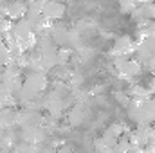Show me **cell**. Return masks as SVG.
Instances as JSON below:
<instances>
[{"label": "cell", "mask_w": 155, "mask_h": 153, "mask_svg": "<svg viewBox=\"0 0 155 153\" xmlns=\"http://www.w3.org/2000/svg\"><path fill=\"white\" fill-rule=\"evenodd\" d=\"M114 97H116V101L123 106V108H128V106H130V103H132V97L126 94V90H124V92H119V90L114 92Z\"/></svg>", "instance_id": "cell-21"}, {"label": "cell", "mask_w": 155, "mask_h": 153, "mask_svg": "<svg viewBox=\"0 0 155 153\" xmlns=\"http://www.w3.org/2000/svg\"><path fill=\"white\" fill-rule=\"evenodd\" d=\"M105 90H107V88H105V85H96V86L90 90V96H101Z\"/></svg>", "instance_id": "cell-23"}, {"label": "cell", "mask_w": 155, "mask_h": 153, "mask_svg": "<svg viewBox=\"0 0 155 153\" xmlns=\"http://www.w3.org/2000/svg\"><path fill=\"white\" fill-rule=\"evenodd\" d=\"M143 153H155V142H150V144L143 150Z\"/></svg>", "instance_id": "cell-27"}, {"label": "cell", "mask_w": 155, "mask_h": 153, "mask_svg": "<svg viewBox=\"0 0 155 153\" xmlns=\"http://www.w3.org/2000/svg\"><path fill=\"white\" fill-rule=\"evenodd\" d=\"M135 58L143 63L150 61L152 58H155V38H143V40H137V49H135Z\"/></svg>", "instance_id": "cell-10"}, {"label": "cell", "mask_w": 155, "mask_h": 153, "mask_svg": "<svg viewBox=\"0 0 155 153\" xmlns=\"http://www.w3.org/2000/svg\"><path fill=\"white\" fill-rule=\"evenodd\" d=\"M67 13V7L65 4H60V2H45V7H43V16L51 22H58L65 16Z\"/></svg>", "instance_id": "cell-13"}, {"label": "cell", "mask_w": 155, "mask_h": 153, "mask_svg": "<svg viewBox=\"0 0 155 153\" xmlns=\"http://www.w3.org/2000/svg\"><path fill=\"white\" fill-rule=\"evenodd\" d=\"M126 94H128L132 99H139V101H150V99H152L150 90H148L146 86H143V85H130L128 90H126Z\"/></svg>", "instance_id": "cell-17"}, {"label": "cell", "mask_w": 155, "mask_h": 153, "mask_svg": "<svg viewBox=\"0 0 155 153\" xmlns=\"http://www.w3.org/2000/svg\"><path fill=\"white\" fill-rule=\"evenodd\" d=\"M0 126L4 130H16L18 128V110L16 108H4L0 112Z\"/></svg>", "instance_id": "cell-15"}, {"label": "cell", "mask_w": 155, "mask_h": 153, "mask_svg": "<svg viewBox=\"0 0 155 153\" xmlns=\"http://www.w3.org/2000/svg\"><path fill=\"white\" fill-rule=\"evenodd\" d=\"M0 85L16 99L20 90H22V86H24V72L15 63H11L9 67H5L0 72Z\"/></svg>", "instance_id": "cell-1"}, {"label": "cell", "mask_w": 155, "mask_h": 153, "mask_svg": "<svg viewBox=\"0 0 155 153\" xmlns=\"http://www.w3.org/2000/svg\"><path fill=\"white\" fill-rule=\"evenodd\" d=\"M67 124L71 128H78L81 124H85V121L88 119V110L85 106V103H76L69 112H67Z\"/></svg>", "instance_id": "cell-11"}, {"label": "cell", "mask_w": 155, "mask_h": 153, "mask_svg": "<svg viewBox=\"0 0 155 153\" xmlns=\"http://www.w3.org/2000/svg\"><path fill=\"white\" fill-rule=\"evenodd\" d=\"M130 153H143V150H132Z\"/></svg>", "instance_id": "cell-30"}, {"label": "cell", "mask_w": 155, "mask_h": 153, "mask_svg": "<svg viewBox=\"0 0 155 153\" xmlns=\"http://www.w3.org/2000/svg\"><path fill=\"white\" fill-rule=\"evenodd\" d=\"M69 34H71V29H69L65 24H61V22H54L52 31H51V40H52L60 49L65 47V45L69 43Z\"/></svg>", "instance_id": "cell-12"}, {"label": "cell", "mask_w": 155, "mask_h": 153, "mask_svg": "<svg viewBox=\"0 0 155 153\" xmlns=\"http://www.w3.org/2000/svg\"><path fill=\"white\" fill-rule=\"evenodd\" d=\"M144 67L152 72V76H155V58H152L150 61H146V63H144Z\"/></svg>", "instance_id": "cell-25"}, {"label": "cell", "mask_w": 155, "mask_h": 153, "mask_svg": "<svg viewBox=\"0 0 155 153\" xmlns=\"http://www.w3.org/2000/svg\"><path fill=\"white\" fill-rule=\"evenodd\" d=\"M65 108H67V101H65V97H63V96H60L56 90H52V88H51V90L43 96V110L47 112L49 117H52V119L60 121V119L63 117Z\"/></svg>", "instance_id": "cell-3"}, {"label": "cell", "mask_w": 155, "mask_h": 153, "mask_svg": "<svg viewBox=\"0 0 155 153\" xmlns=\"http://www.w3.org/2000/svg\"><path fill=\"white\" fill-rule=\"evenodd\" d=\"M150 142H155V126L152 128V141Z\"/></svg>", "instance_id": "cell-29"}, {"label": "cell", "mask_w": 155, "mask_h": 153, "mask_svg": "<svg viewBox=\"0 0 155 153\" xmlns=\"http://www.w3.org/2000/svg\"><path fill=\"white\" fill-rule=\"evenodd\" d=\"M45 115H41L38 110H29V108H20L18 110V128H31V126H43Z\"/></svg>", "instance_id": "cell-9"}, {"label": "cell", "mask_w": 155, "mask_h": 153, "mask_svg": "<svg viewBox=\"0 0 155 153\" xmlns=\"http://www.w3.org/2000/svg\"><path fill=\"white\" fill-rule=\"evenodd\" d=\"M20 144V132L18 130H5L0 135V150L2 151H13Z\"/></svg>", "instance_id": "cell-14"}, {"label": "cell", "mask_w": 155, "mask_h": 153, "mask_svg": "<svg viewBox=\"0 0 155 153\" xmlns=\"http://www.w3.org/2000/svg\"><path fill=\"white\" fill-rule=\"evenodd\" d=\"M24 88L31 90L36 96H45L49 92V76L43 72H25Z\"/></svg>", "instance_id": "cell-5"}, {"label": "cell", "mask_w": 155, "mask_h": 153, "mask_svg": "<svg viewBox=\"0 0 155 153\" xmlns=\"http://www.w3.org/2000/svg\"><path fill=\"white\" fill-rule=\"evenodd\" d=\"M135 49H137V41L132 36H119V38H116L110 56L112 58H121V56L132 58V56H135Z\"/></svg>", "instance_id": "cell-6"}, {"label": "cell", "mask_w": 155, "mask_h": 153, "mask_svg": "<svg viewBox=\"0 0 155 153\" xmlns=\"http://www.w3.org/2000/svg\"><path fill=\"white\" fill-rule=\"evenodd\" d=\"M47 139H49V132L43 126H31V128H22L20 130V141L22 142L43 146L47 142Z\"/></svg>", "instance_id": "cell-7"}, {"label": "cell", "mask_w": 155, "mask_h": 153, "mask_svg": "<svg viewBox=\"0 0 155 153\" xmlns=\"http://www.w3.org/2000/svg\"><path fill=\"white\" fill-rule=\"evenodd\" d=\"M33 33H35V31H33V27L29 25V22H27L25 18H22V20H18V22H13L11 34H13V38L16 40V41L25 40L27 36H31Z\"/></svg>", "instance_id": "cell-16"}, {"label": "cell", "mask_w": 155, "mask_h": 153, "mask_svg": "<svg viewBox=\"0 0 155 153\" xmlns=\"http://www.w3.org/2000/svg\"><path fill=\"white\" fill-rule=\"evenodd\" d=\"M132 150H144L152 141V126H137L128 135Z\"/></svg>", "instance_id": "cell-8"}, {"label": "cell", "mask_w": 155, "mask_h": 153, "mask_svg": "<svg viewBox=\"0 0 155 153\" xmlns=\"http://www.w3.org/2000/svg\"><path fill=\"white\" fill-rule=\"evenodd\" d=\"M112 63H114V69L117 72V77H121L124 81H130L132 77L139 76L144 69L137 58H123L121 56V58H114Z\"/></svg>", "instance_id": "cell-2"}, {"label": "cell", "mask_w": 155, "mask_h": 153, "mask_svg": "<svg viewBox=\"0 0 155 153\" xmlns=\"http://www.w3.org/2000/svg\"><path fill=\"white\" fill-rule=\"evenodd\" d=\"M137 4H139V2H121V4H119V9H121V13H124V15H132V13L137 9Z\"/></svg>", "instance_id": "cell-22"}, {"label": "cell", "mask_w": 155, "mask_h": 153, "mask_svg": "<svg viewBox=\"0 0 155 153\" xmlns=\"http://www.w3.org/2000/svg\"><path fill=\"white\" fill-rule=\"evenodd\" d=\"M92 151L94 153H114V148H112L103 137H97V139H94V142H92Z\"/></svg>", "instance_id": "cell-18"}, {"label": "cell", "mask_w": 155, "mask_h": 153, "mask_svg": "<svg viewBox=\"0 0 155 153\" xmlns=\"http://www.w3.org/2000/svg\"><path fill=\"white\" fill-rule=\"evenodd\" d=\"M150 115H152V121L155 122V97H152L150 101Z\"/></svg>", "instance_id": "cell-26"}, {"label": "cell", "mask_w": 155, "mask_h": 153, "mask_svg": "<svg viewBox=\"0 0 155 153\" xmlns=\"http://www.w3.org/2000/svg\"><path fill=\"white\" fill-rule=\"evenodd\" d=\"M148 90H150V94L155 96V76H152V81H150V85H148Z\"/></svg>", "instance_id": "cell-28"}, {"label": "cell", "mask_w": 155, "mask_h": 153, "mask_svg": "<svg viewBox=\"0 0 155 153\" xmlns=\"http://www.w3.org/2000/svg\"><path fill=\"white\" fill-rule=\"evenodd\" d=\"M152 101V99H150ZM150 101H139V99H132L130 106L126 108L128 117L137 124V126H150L152 115H150Z\"/></svg>", "instance_id": "cell-4"}, {"label": "cell", "mask_w": 155, "mask_h": 153, "mask_svg": "<svg viewBox=\"0 0 155 153\" xmlns=\"http://www.w3.org/2000/svg\"><path fill=\"white\" fill-rule=\"evenodd\" d=\"M15 153H41V146H36V144H29V142H22L13 150Z\"/></svg>", "instance_id": "cell-19"}, {"label": "cell", "mask_w": 155, "mask_h": 153, "mask_svg": "<svg viewBox=\"0 0 155 153\" xmlns=\"http://www.w3.org/2000/svg\"><path fill=\"white\" fill-rule=\"evenodd\" d=\"M128 135H130V133H128ZM128 135H123V137L119 139V142H117L116 148H114V153H130L132 151V144H130Z\"/></svg>", "instance_id": "cell-20"}, {"label": "cell", "mask_w": 155, "mask_h": 153, "mask_svg": "<svg viewBox=\"0 0 155 153\" xmlns=\"http://www.w3.org/2000/svg\"><path fill=\"white\" fill-rule=\"evenodd\" d=\"M56 153H74V148H72L71 144H67V142H65L63 146H60V148L56 150Z\"/></svg>", "instance_id": "cell-24"}]
</instances>
